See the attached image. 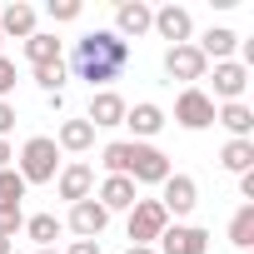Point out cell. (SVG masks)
Returning a JSON list of instances; mask_svg holds the SVG:
<instances>
[{"label": "cell", "instance_id": "cell-1", "mask_svg": "<svg viewBox=\"0 0 254 254\" xmlns=\"http://www.w3.org/2000/svg\"><path fill=\"white\" fill-rule=\"evenodd\" d=\"M130 65V45H125L115 30H85L75 40V55H70V70L75 80H85L90 90H110V80L125 75Z\"/></svg>", "mask_w": 254, "mask_h": 254}, {"label": "cell", "instance_id": "cell-2", "mask_svg": "<svg viewBox=\"0 0 254 254\" xmlns=\"http://www.w3.org/2000/svg\"><path fill=\"white\" fill-rule=\"evenodd\" d=\"M15 175L25 185H55V175H60V145L50 135H30L20 145V155H15Z\"/></svg>", "mask_w": 254, "mask_h": 254}, {"label": "cell", "instance_id": "cell-3", "mask_svg": "<svg viewBox=\"0 0 254 254\" xmlns=\"http://www.w3.org/2000/svg\"><path fill=\"white\" fill-rule=\"evenodd\" d=\"M175 125H180V130H209V125H214V100L199 85L180 90L175 95Z\"/></svg>", "mask_w": 254, "mask_h": 254}, {"label": "cell", "instance_id": "cell-4", "mask_svg": "<svg viewBox=\"0 0 254 254\" xmlns=\"http://www.w3.org/2000/svg\"><path fill=\"white\" fill-rule=\"evenodd\" d=\"M165 224H170V214H165L160 199H135V209H130V244H150L155 249Z\"/></svg>", "mask_w": 254, "mask_h": 254}, {"label": "cell", "instance_id": "cell-5", "mask_svg": "<svg viewBox=\"0 0 254 254\" xmlns=\"http://www.w3.org/2000/svg\"><path fill=\"white\" fill-rule=\"evenodd\" d=\"M160 190H165L160 204H165V214H170L175 224H180L185 214H194V204H199V185H194V175H180V170H175Z\"/></svg>", "mask_w": 254, "mask_h": 254}, {"label": "cell", "instance_id": "cell-6", "mask_svg": "<svg viewBox=\"0 0 254 254\" xmlns=\"http://www.w3.org/2000/svg\"><path fill=\"white\" fill-rule=\"evenodd\" d=\"M155 254H209V229L204 224H165V234L155 239Z\"/></svg>", "mask_w": 254, "mask_h": 254}, {"label": "cell", "instance_id": "cell-7", "mask_svg": "<svg viewBox=\"0 0 254 254\" xmlns=\"http://www.w3.org/2000/svg\"><path fill=\"white\" fill-rule=\"evenodd\" d=\"M165 75H170V80H185V90H190L194 80L209 75V60L194 50V40H190V45H170V50H165Z\"/></svg>", "mask_w": 254, "mask_h": 254}, {"label": "cell", "instance_id": "cell-8", "mask_svg": "<svg viewBox=\"0 0 254 254\" xmlns=\"http://www.w3.org/2000/svg\"><path fill=\"white\" fill-rule=\"evenodd\" d=\"M175 170H170V155L160 150V145H135V155H130V180L135 185H165Z\"/></svg>", "mask_w": 254, "mask_h": 254}, {"label": "cell", "instance_id": "cell-9", "mask_svg": "<svg viewBox=\"0 0 254 254\" xmlns=\"http://www.w3.org/2000/svg\"><path fill=\"white\" fill-rule=\"evenodd\" d=\"M95 199H100V209H105V214H120V209L130 214V209H135V199H140V185H135L130 175H105V180H100V190H95Z\"/></svg>", "mask_w": 254, "mask_h": 254}, {"label": "cell", "instance_id": "cell-10", "mask_svg": "<svg viewBox=\"0 0 254 254\" xmlns=\"http://www.w3.org/2000/svg\"><path fill=\"white\" fill-rule=\"evenodd\" d=\"M150 25H155V10L145 5V0H120V5H115V35L125 45L140 40V35H150Z\"/></svg>", "mask_w": 254, "mask_h": 254}, {"label": "cell", "instance_id": "cell-11", "mask_svg": "<svg viewBox=\"0 0 254 254\" xmlns=\"http://www.w3.org/2000/svg\"><path fill=\"white\" fill-rule=\"evenodd\" d=\"M125 95H115V90H95L90 95V110L80 115V120H90V130H115V125H125Z\"/></svg>", "mask_w": 254, "mask_h": 254}, {"label": "cell", "instance_id": "cell-12", "mask_svg": "<svg viewBox=\"0 0 254 254\" xmlns=\"http://www.w3.org/2000/svg\"><path fill=\"white\" fill-rule=\"evenodd\" d=\"M125 125L135 130V145H150V140L165 130V125H170V115H165L155 100H140V105H130V110H125Z\"/></svg>", "mask_w": 254, "mask_h": 254}, {"label": "cell", "instance_id": "cell-13", "mask_svg": "<svg viewBox=\"0 0 254 254\" xmlns=\"http://www.w3.org/2000/svg\"><path fill=\"white\" fill-rule=\"evenodd\" d=\"M150 30H155L160 40H170V45H190V35H194V15H190L185 5H160Z\"/></svg>", "mask_w": 254, "mask_h": 254}, {"label": "cell", "instance_id": "cell-14", "mask_svg": "<svg viewBox=\"0 0 254 254\" xmlns=\"http://www.w3.org/2000/svg\"><path fill=\"white\" fill-rule=\"evenodd\" d=\"M55 190H60V199L80 204V199H90V194H95V170H90L85 160H70V165H60Z\"/></svg>", "mask_w": 254, "mask_h": 254}, {"label": "cell", "instance_id": "cell-15", "mask_svg": "<svg viewBox=\"0 0 254 254\" xmlns=\"http://www.w3.org/2000/svg\"><path fill=\"white\" fill-rule=\"evenodd\" d=\"M244 90H249V70H244L239 60H219V65H214V95H209V100L229 105V100H244Z\"/></svg>", "mask_w": 254, "mask_h": 254}, {"label": "cell", "instance_id": "cell-16", "mask_svg": "<svg viewBox=\"0 0 254 254\" xmlns=\"http://www.w3.org/2000/svg\"><path fill=\"white\" fill-rule=\"evenodd\" d=\"M70 229H75V239H100L105 234V224H110V214L100 209V199L90 194V199H80V204H70V219H65Z\"/></svg>", "mask_w": 254, "mask_h": 254}, {"label": "cell", "instance_id": "cell-17", "mask_svg": "<svg viewBox=\"0 0 254 254\" xmlns=\"http://www.w3.org/2000/svg\"><path fill=\"white\" fill-rule=\"evenodd\" d=\"M35 5H25V0H10V5H0V35H15V40H30L35 35Z\"/></svg>", "mask_w": 254, "mask_h": 254}, {"label": "cell", "instance_id": "cell-18", "mask_svg": "<svg viewBox=\"0 0 254 254\" xmlns=\"http://www.w3.org/2000/svg\"><path fill=\"white\" fill-rule=\"evenodd\" d=\"M214 125H224L229 140H254V110L244 100H229V105H214Z\"/></svg>", "mask_w": 254, "mask_h": 254}, {"label": "cell", "instance_id": "cell-19", "mask_svg": "<svg viewBox=\"0 0 254 254\" xmlns=\"http://www.w3.org/2000/svg\"><path fill=\"white\" fill-rule=\"evenodd\" d=\"M194 50H199L204 60H214V65H219V60H234V50H239V35H234L229 25H209V30L194 40Z\"/></svg>", "mask_w": 254, "mask_h": 254}, {"label": "cell", "instance_id": "cell-20", "mask_svg": "<svg viewBox=\"0 0 254 254\" xmlns=\"http://www.w3.org/2000/svg\"><path fill=\"white\" fill-rule=\"evenodd\" d=\"M55 145H60V155H90V150H95V130H90V120H60Z\"/></svg>", "mask_w": 254, "mask_h": 254}, {"label": "cell", "instance_id": "cell-21", "mask_svg": "<svg viewBox=\"0 0 254 254\" xmlns=\"http://www.w3.org/2000/svg\"><path fill=\"white\" fill-rule=\"evenodd\" d=\"M20 50H25L30 70H35V65H50V60H65V55H60V40H55L50 30H35L30 40H20Z\"/></svg>", "mask_w": 254, "mask_h": 254}, {"label": "cell", "instance_id": "cell-22", "mask_svg": "<svg viewBox=\"0 0 254 254\" xmlns=\"http://www.w3.org/2000/svg\"><path fill=\"white\" fill-rule=\"evenodd\" d=\"M219 170H229V175H249V170H254V140H224V150H219Z\"/></svg>", "mask_w": 254, "mask_h": 254}, {"label": "cell", "instance_id": "cell-23", "mask_svg": "<svg viewBox=\"0 0 254 254\" xmlns=\"http://www.w3.org/2000/svg\"><path fill=\"white\" fill-rule=\"evenodd\" d=\"M229 244H234L239 254H249V244H254V204H239V209H234V219H229Z\"/></svg>", "mask_w": 254, "mask_h": 254}, {"label": "cell", "instance_id": "cell-24", "mask_svg": "<svg viewBox=\"0 0 254 254\" xmlns=\"http://www.w3.org/2000/svg\"><path fill=\"white\" fill-rule=\"evenodd\" d=\"M130 155H135V140H110V145L100 150L105 175H130Z\"/></svg>", "mask_w": 254, "mask_h": 254}, {"label": "cell", "instance_id": "cell-25", "mask_svg": "<svg viewBox=\"0 0 254 254\" xmlns=\"http://www.w3.org/2000/svg\"><path fill=\"white\" fill-rule=\"evenodd\" d=\"M60 229H65V224H60L55 214H30V219H25V234H30V239H35L40 249H55Z\"/></svg>", "mask_w": 254, "mask_h": 254}, {"label": "cell", "instance_id": "cell-26", "mask_svg": "<svg viewBox=\"0 0 254 254\" xmlns=\"http://www.w3.org/2000/svg\"><path fill=\"white\" fill-rule=\"evenodd\" d=\"M65 80H70V65H65V60L35 65V85H40L45 95H65Z\"/></svg>", "mask_w": 254, "mask_h": 254}, {"label": "cell", "instance_id": "cell-27", "mask_svg": "<svg viewBox=\"0 0 254 254\" xmlns=\"http://www.w3.org/2000/svg\"><path fill=\"white\" fill-rule=\"evenodd\" d=\"M25 190H30V185L15 175V165H10V170H0V209H20Z\"/></svg>", "mask_w": 254, "mask_h": 254}, {"label": "cell", "instance_id": "cell-28", "mask_svg": "<svg viewBox=\"0 0 254 254\" xmlns=\"http://www.w3.org/2000/svg\"><path fill=\"white\" fill-rule=\"evenodd\" d=\"M45 15H50L55 25H70V20H80V0H50Z\"/></svg>", "mask_w": 254, "mask_h": 254}, {"label": "cell", "instance_id": "cell-29", "mask_svg": "<svg viewBox=\"0 0 254 254\" xmlns=\"http://www.w3.org/2000/svg\"><path fill=\"white\" fill-rule=\"evenodd\" d=\"M20 229H25V209H0V239H10V244H15Z\"/></svg>", "mask_w": 254, "mask_h": 254}, {"label": "cell", "instance_id": "cell-30", "mask_svg": "<svg viewBox=\"0 0 254 254\" xmlns=\"http://www.w3.org/2000/svg\"><path fill=\"white\" fill-rule=\"evenodd\" d=\"M10 90H15V60L0 55V100H10Z\"/></svg>", "mask_w": 254, "mask_h": 254}, {"label": "cell", "instance_id": "cell-31", "mask_svg": "<svg viewBox=\"0 0 254 254\" xmlns=\"http://www.w3.org/2000/svg\"><path fill=\"white\" fill-rule=\"evenodd\" d=\"M15 120H20V115H15V105H10V100H0V140L15 130Z\"/></svg>", "mask_w": 254, "mask_h": 254}, {"label": "cell", "instance_id": "cell-32", "mask_svg": "<svg viewBox=\"0 0 254 254\" xmlns=\"http://www.w3.org/2000/svg\"><path fill=\"white\" fill-rule=\"evenodd\" d=\"M60 254H100V239H70V249Z\"/></svg>", "mask_w": 254, "mask_h": 254}, {"label": "cell", "instance_id": "cell-33", "mask_svg": "<svg viewBox=\"0 0 254 254\" xmlns=\"http://www.w3.org/2000/svg\"><path fill=\"white\" fill-rule=\"evenodd\" d=\"M239 199H244V204H254V170H249V175H239Z\"/></svg>", "mask_w": 254, "mask_h": 254}, {"label": "cell", "instance_id": "cell-34", "mask_svg": "<svg viewBox=\"0 0 254 254\" xmlns=\"http://www.w3.org/2000/svg\"><path fill=\"white\" fill-rule=\"evenodd\" d=\"M10 160H15V150H10V140H0V170H10Z\"/></svg>", "mask_w": 254, "mask_h": 254}, {"label": "cell", "instance_id": "cell-35", "mask_svg": "<svg viewBox=\"0 0 254 254\" xmlns=\"http://www.w3.org/2000/svg\"><path fill=\"white\" fill-rule=\"evenodd\" d=\"M125 254H155L150 244H130V249H125Z\"/></svg>", "mask_w": 254, "mask_h": 254}, {"label": "cell", "instance_id": "cell-36", "mask_svg": "<svg viewBox=\"0 0 254 254\" xmlns=\"http://www.w3.org/2000/svg\"><path fill=\"white\" fill-rule=\"evenodd\" d=\"M0 254H15V244H10V239H0Z\"/></svg>", "mask_w": 254, "mask_h": 254}, {"label": "cell", "instance_id": "cell-37", "mask_svg": "<svg viewBox=\"0 0 254 254\" xmlns=\"http://www.w3.org/2000/svg\"><path fill=\"white\" fill-rule=\"evenodd\" d=\"M35 254H60V249H35Z\"/></svg>", "mask_w": 254, "mask_h": 254}, {"label": "cell", "instance_id": "cell-38", "mask_svg": "<svg viewBox=\"0 0 254 254\" xmlns=\"http://www.w3.org/2000/svg\"><path fill=\"white\" fill-rule=\"evenodd\" d=\"M0 55H5V35H0Z\"/></svg>", "mask_w": 254, "mask_h": 254}]
</instances>
